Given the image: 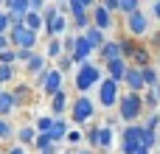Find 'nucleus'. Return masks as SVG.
<instances>
[{
  "instance_id": "f257e3e1",
  "label": "nucleus",
  "mask_w": 160,
  "mask_h": 154,
  "mask_svg": "<svg viewBox=\"0 0 160 154\" xmlns=\"http://www.w3.org/2000/svg\"><path fill=\"white\" fill-rule=\"evenodd\" d=\"M141 112H143V98H141V93H135V90L124 93L121 101H118V118H124L127 123H135V121L141 118Z\"/></svg>"
},
{
  "instance_id": "f03ea898",
  "label": "nucleus",
  "mask_w": 160,
  "mask_h": 154,
  "mask_svg": "<svg viewBox=\"0 0 160 154\" xmlns=\"http://www.w3.org/2000/svg\"><path fill=\"white\" fill-rule=\"evenodd\" d=\"M98 79H101V70H98L96 65L84 62V65H79V70H76V90H79V93H87Z\"/></svg>"
},
{
  "instance_id": "7ed1b4c3",
  "label": "nucleus",
  "mask_w": 160,
  "mask_h": 154,
  "mask_svg": "<svg viewBox=\"0 0 160 154\" xmlns=\"http://www.w3.org/2000/svg\"><path fill=\"white\" fill-rule=\"evenodd\" d=\"M118 101H121V93H118V81L107 76V79L98 84V104L110 109V107H118Z\"/></svg>"
},
{
  "instance_id": "20e7f679",
  "label": "nucleus",
  "mask_w": 160,
  "mask_h": 154,
  "mask_svg": "<svg viewBox=\"0 0 160 154\" xmlns=\"http://www.w3.org/2000/svg\"><path fill=\"white\" fill-rule=\"evenodd\" d=\"M141 123H129L127 129H124V135H121V152L124 154H135L141 146H143V137H141Z\"/></svg>"
},
{
  "instance_id": "39448f33",
  "label": "nucleus",
  "mask_w": 160,
  "mask_h": 154,
  "mask_svg": "<svg viewBox=\"0 0 160 154\" xmlns=\"http://www.w3.org/2000/svg\"><path fill=\"white\" fill-rule=\"evenodd\" d=\"M8 36L14 48H37V31H31L28 25H11Z\"/></svg>"
},
{
  "instance_id": "423d86ee",
  "label": "nucleus",
  "mask_w": 160,
  "mask_h": 154,
  "mask_svg": "<svg viewBox=\"0 0 160 154\" xmlns=\"http://www.w3.org/2000/svg\"><path fill=\"white\" fill-rule=\"evenodd\" d=\"M93 115H96V104L82 93V95L73 101V121H76V123H84V121H90Z\"/></svg>"
},
{
  "instance_id": "0eeeda50",
  "label": "nucleus",
  "mask_w": 160,
  "mask_h": 154,
  "mask_svg": "<svg viewBox=\"0 0 160 154\" xmlns=\"http://www.w3.org/2000/svg\"><path fill=\"white\" fill-rule=\"evenodd\" d=\"M127 28H129V34L141 36V34H146V28H149V17H146L141 8H135L132 14H127Z\"/></svg>"
},
{
  "instance_id": "6e6552de",
  "label": "nucleus",
  "mask_w": 160,
  "mask_h": 154,
  "mask_svg": "<svg viewBox=\"0 0 160 154\" xmlns=\"http://www.w3.org/2000/svg\"><path fill=\"white\" fill-rule=\"evenodd\" d=\"M96 51V45L90 42V36L87 34H82V36H76V48H73V62L76 65H84L87 62V56Z\"/></svg>"
},
{
  "instance_id": "1a4fd4ad",
  "label": "nucleus",
  "mask_w": 160,
  "mask_h": 154,
  "mask_svg": "<svg viewBox=\"0 0 160 154\" xmlns=\"http://www.w3.org/2000/svg\"><path fill=\"white\" fill-rule=\"evenodd\" d=\"M93 25L96 28H101V31H107V28H112L115 22H112V11L104 6V3H98L96 8H93Z\"/></svg>"
},
{
  "instance_id": "9d476101",
  "label": "nucleus",
  "mask_w": 160,
  "mask_h": 154,
  "mask_svg": "<svg viewBox=\"0 0 160 154\" xmlns=\"http://www.w3.org/2000/svg\"><path fill=\"white\" fill-rule=\"evenodd\" d=\"M62 76H65V73H62L59 67H51L45 84H42V93H45V95H56V93L62 90Z\"/></svg>"
},
{
  "instance_id": "9b49d317",
  "label": "nucleus",
  "mask_w": 160,
  "mask_h": 154,
  "mask_svg": "<svg viewBox=\"0 0 160 154\" xmlns=\"http://www.w3.org/2000/svg\"><path fill=\"white\" fill-rule=\"evenodd\" d=\"M127 70H129V65H127V59H124V56H121V59L107 62V76H110V79H115V81H124V79H127Z\"/></svg>"
},
{
  "instance_id": "f8f14e48",
  "label": "nucleus",
  "mask_w": 160,
  "mask_h": 154,
  "mask_svg": "<svg viewBox=\"0 0 160 154\" xmlns=\"http://www.w3.org/2000/svg\"><path fill=\"white\" fill-rule=\"evenodd\" d=\"M124 81H127V87H129V90H135V93H141V90L146 87V81H143V70H141V67H129Z\"/></svg>"
},
{
  "instance_id": "ddd939ff",
  "label": "nucleus",
  "mask_w": 160,
  "mask_h": 154,
  "mask_svg": "<svg viewBox=\"0 0 160 154\" xmlns=\"http://www.w3.org/2000/svg\"><path fill=\"white\" fill-rule=\"evenodd\" d=\"M98 53H101V59H104V62H112V59H121V56H124L121 42H104V45L98 48Z\"/></svg>"
},
{
  "instance_id": "4468645a",
  "label": "nucleus",
  "mask_w": 160,
  "mask_h": 154,
  "mask_svg": "<svg viewBox=\"0 0 160 154\" xmlns=\"http://www.w3.org/2000/svg\"><path fill=\"white\" fill-rule=\"evenodd\" d=\"M25 25H28L31 31H37V34H39V31L45 28V17H42V11H37V8H31V11L25 14Z\"/></svg>"
},
{
  "instance_id": "2eb2a0df",
  "label": "nucleus",
  "mask_w": 160,
  "mask_h": 154,
  "mask_svg": "<svg viewBox=\"0 0 160 154\" xmlns=\"http://www.w3.org/2000/svg\"><path fill=\"white\" fill-rule=\"evenodd\" d=\"M65 28H68V17H65L62 11L56 14V20H53V22H48V25H45V31H48L51 36H59V34H65Z\"/></svg>"
},
{
  "instance_id": "dca6fc26",
  "label": "nucleus",
  "mask_w": 160,
  "mask_h": 154,
  "mask_svg": "<svg viewBox=\"0 0 160 154\" xmlns=\"http://www.w3.org/2000/svg\"><path fill=\"white\" fill-rule=\"evenodd\" d=\"M6 8L17 17H25L31 11V0H6Z\"/></svg>"
},
{
  "instance_id": "f3484780",
  "label": "nucleus",
  "mask_w": 160,
  "mask_h": 154,
  "mask_svg": "<svg viewBox=\"0 0 160 154\" xmlns=\"http://www.w3.org/2000/svg\"><path fill=\"white\" fill-rule=\"evenodd\" d=\"M65 107H68V95H65V90H59L56 95H51V109H53V115H56V118L65 112Z\"/></svg>"
},
{
  "instance_id": "a211bd4d",
  "label": "nucleus",
  "mask_w": 160,
  "mask_h": 154,
  "mask_svg": "<svg viewBox=\"0 0 160 154\" xmlns=\"http://www.w3.org/2000/svg\"><path fill=\"white\" fill-rule=\"evenodd\" d=\"M14 104H17V95H14V93H0V115H3V118L11 112Z\"/></svg>"
},
{
  "instance_id": "6ab92c4d",
  "label": "nucleus",
  "mask_w": 160,
  "mask_h": 154,
  "mask_svg": "<svg viewBox=\"0 0 160 154\" xmlns=\"http://www.w3.org/2000/svg\"><path fill=\"white\" fill-rule=\"evenodd\" d=\"M42 70H45V56L34 53V59L28 62V76H34V79H37V76H39Z\"/></svg>"
},
{
  "instance_id": "aec40b11",
  "label": "nucleus",
  "mask_w": 160,
  "mask_h": 154,
  "mask_svg": "<svg viewBox=\"0 0 160 154\" xmlns=\"http://www.w3.org/2000/svg\"><path fill=\"white\" fill-rule=\"evenodd\" d=\"M84 34H87V36H90V42L96 45V51H98V48H101V45L107 42V39H104V31H101V28H96V25H90V28H87Z\"/></svg>"
},
{
  "instance_id": "412c9836",
  "label": "nucleus",
  "mask_w": 160,
  "mask_h": 154,
  "mask_svg": "<svg viewBox=\"0 0 160 154\" xmlns=\"http://www.w3.org/2000/svg\"><path fill=\"white\" fill-rule=\"evenodd\" d=\"M51 135H53V140H56V143H59L62 137H68V123H65V118H56V121H53Z\"/></svg>"
},
{
  "instance_id": "4be33fe9",
  "label": "nucleus",
  "mask_w": 160,
  "mask_h": 154,
  "mask_svg": "<svg viewBox=\"0 0 160 154\" xmlns=\"http://www.w3.org/2000/svg\"><path fill=\"white\" fill-rule=\"evenodd\" d=\"M110 146H112V129L107 123V126L98 129V149H110Z\"/></svg>"
},
{
  "instance_id": "5701e85b",
  "label": "nucleus",
  "mask_w": 160,
  "mask_h": 154,
  "mask_svg": "<svg viewBox=\"0 0 160 154\" xmlns=\"http://www.w3.org/2000/svg\"><path fill=\"white\" fill-rule=\"evenodd\" d=\"M141 137H143V146H146V149H155V146H158V132H155V129H149V126H143V129H141Z\"/></svg>"
},
{
  "instance_id": "b1692460",
  "label": "nucleus",
  "mask_w": 160,
  "mask_h": 154,
  "mask_svg": "<svg viewBox=\"0 0 160 154\" xmlns=\"http://www.w3.org/2000/svg\"><path fill=\"white\" fill-rule=\"evenodd\" d=\"M90 22H93V14H87V11L73 14V25H76L79 31H87V28H90Z\"/></svg>"
},
{
  "instance_id": "393cba45",
  "label": "nucleus",
  "mask_w": 160,
  "mask_h": 154,
  "mask_svg": "<svg viewBox=\"0 0 160 154\" xmlns=\"http://www.w3.org/2000/svg\"><path fill=\"white\" fill-rule=\"evenodd\" d=\"M62 53H65V45H62V39H59V36H53V39H51V45H48V56H51V59H59Z\"/></svg>"
},
{
  "instance_id": "a878e982",
  "label": "nucleus",
  "mask_w": 160,
  "mask_h": 154,
  "mask_svg": "<svg viewBox=\"0 0 160 154\" xmlns=\"http://www.w3.org/2000/svg\"><path fill=\"white\" fill-rule=\"evenodd\" d=\"M53 143H56V140H53V135H51V132H39V135H37V149H39V152L51 149Z\"/></svg>"
},
{
  "instance_id": "bb28decb",
  "label": "nucleus",
  "mask_w": 160,
  "mask_h": 154,
  "mask_svg": "<svg viewBox=\"0 0 160 154\" xmlns=\"http://www.w3.org/2000/svg\"><path fill=\"white\" fill-rule=\"evenodd\" d=\"M141 70H143V81H146V87H158V84H160V79H158V70H152L149 65H143Z\"/></svg>"
},
{
  "instance_id": "cd10ccee",
  "label": "nucleus",
  "mask_w": 160,
  "mask_h": 154,
  "mask_svg": "<svg viewBox=\"0 0 160 154\" xmlns=\"http://www.w3.org/2000/svg\"><path fill=\"white\" fill-rule=\"evenodd\" d=\"M37 135H39L37 129H20V132H17V137H20V143H22V146L37 143Z\"/></svg>"
},
{
  "instance_id": "c85d7f7f",
  "label": "nucleus",
  "mask_w": 160,
  "mask_h": 154,
  "mask_svg": "<svg viewBox=\"0 0 160 154\" xmlns=\"http://www.w3.org/2000/svg\"><path fill=\"white\" fill-rule=\"evenodd\" d=\"M0 62H3V65H14V62H17V48H6V51H0Z\"/></svg>"
},
{
  "instance_id": "c756f323",
  "label": "nucleus",
  "mask_w": 160,
  "mask_h": 154,
  "mask_svg": "<svg viewBox=\"0 0 160 154\" xmlns=\"http://www.w3.org/2000/svg\"><path fill=\"white\" fill-rule=\"evenodd\" d=\"M11 28V11L8 8H0V34H6Z\"/></svg>"
},
{
  "instance_id": "7c9ffc66",
  "label": "nucleus",
  "mask_w": 160,
  "mask_h": 154,
  "mask_svg": "<svg viewBox=\"0 0 160 154\" xmlns=\"http://www.w3.org/2000/svg\"><path fill=\"white\" fill-rule=\"evenodd\" d=\"M56 14H59V6H45V8H42L45 25H48V22H53V20H56Z\"/></svg>"
},
{
  "instance_id": "2f4dec72",
  "label": "nucleus",
  "mask_w": 160,
  "mask_h": 154,
  "mask_svg": "<svg viewBox=\"0 0 160 154\" xmlns=\"http://www.w3.org/2000/svg\"><path fill=\"white\" fill-rule=\"evenodd\" d=\"M34 59V48H17V62H31Z\"/></svg>"
},
{
  "instance_id": "473e14b6",
  "label": "nucleus",
  "mask_w": 160,
  "mask_h": 154,
  "mask_svg": "<svg viewBox=\"0 0 160 154\" xmlns=\"http://www.w3.org/2000/svg\"><path fill=\"white\" fill-rule=\"evenodd\" d=\"M132 59H135V62H138V65H141V67H143V65H146V62H149V51H146V48H141V45H138V48H135V56H132Z\"/></svg>"
},
{
  "instance_id": "72a5a7b5",
  "label": "nucleus",
  "mask_w": 160,
  "mask_h": 154,
  "mask_svg": "<svg viewBox=\"0 0 160 154\" xmlns=\"http://www.w3.org/2000/svg\"><path fill=\"white\" fill-rule=\"evenodd\" d=\"M56 118H37V132H51Z\"/></svg>"
},
{
  "instance_id": "f704fd0d",
  "label": "nucleus",
  "mask_w": 160,
  "mask_h": 154,
  "mask_svg": "<svg viewBox=\"0 0 160 154\" xmlns=\"http://www.w3.org/2000/svg\"><path fill=\"white\" fill-rule=\"evenodd\" d=\"M11 79H14V67L0 62V84H3V81H11Z\"/></svg>"
},
{
  "instance_id": "c9c22d12",
  "label": "nucleus",
  "mask_w": 160,
  "mask_h": 154,
  "mask_svg": "<svg viewBox=\"0 0 160 154\" xmlns=\"http://www.w3.org/2000/svg\"><path fill=\"white\" fill-rule=\"evenodd\" d=\"M11 135H14V129H11V123H8V121H6V118L0 115V140H6V137H11Z\"/></svg>"
},
{
  "instance_id": "e433bc0d",
  "label": "nucleus",
  "mask_w": 160,
  "mask_h": 154,
  "mask_svg": "<svg viewBox=\"0 0 160 154\" xmlns=\"http://www.w3.org/2000/svg\"><path fill=\"white\" fill-rule=\"evenodd\" d=\"M141 3H143V0H121V11H124V14H132Z\"/></svg>"
},
{
  "instance_id": "4c0bfd02",
  "label": "nucleus",
  "mask_w": 160,
  "mask_h": 154,
  "mask_svg": "<svg viewBox=\"0 0 160 154\" xmlns=\"http://www.w3.org/2000/svg\"><path fill=\"white\" fill-rule=\"evenodd\" d=\"M135 48H138V45H132L129 39H124V42H121V51H124V59H132V56H135Z\"/></svg>"
},
{
  "instance_id": "58836bf2",
  "label": "nucleus",
  "mask_w": 160,
  "mask_h": 154,
  "mask_svg": "<svg viewBox=\"0 0 160 154\" xmlns=\"http://www.w3.org/2000/svg\"><path fill=\"white\" fill-rule=\"evenodd\" d=\"M70 3V14H82V11H87V3L84 0H68Z\"/></svg>"
},
{
  "instance_id": "ea45409f",
  "label": "nucleus",
  "mask_w": 160,
  "mask_h": 154,
  "mask_svg": "<svg viewBox=\"0 0 160 154\" xmlns=\"http://www.w3.org/2000/svg\"><path fill=\"white\" fill-rule=\"evenodd\" d=\"M70 65H73V56H70V53H65V56L59 59V70H62V73H68V70H70Z\"/></svg>"
},
{
  "instance_id": "a19ab883",
  "label": "nucleus",
  "mask_w": 160,
  "mask_h": 154,
  "mask_svg": "<svg viewBox=\"0 0 160 154\" xmlns=\"http://www.w3.org/2000/svg\"><path fill=\"white\" fill-rule=\"evenodd\" d=\"M146 126H149V129H155V132H158V126H160V115H158V112H152V115H149V118H146Z\"/></svg>"
},
{
  "instance_id": "79ce46f5",
  "label": "nucleus",
  "mask_w": 160,
  "mask_h": 154,
  "mask_svg": "<svg viewBox=\"0 0 160 154\" xmlns=\"http://www.w3.org/2000/svg\"><path fill=\"white\" fill-rule=\"evenodd\" d=\"M87 143H90L93 149H98V129H90V132H87Z\"/></svg>"
},
{
  "instance_id": "37998d69",
  "label": "nucleus",
  "mask_w": 160,
  "mask_h": 154,
  "mask_svg": "<svg viewBox=\"0 0 160 154\" xmlns=\"http://www.w3.org/2000/svg\"><path fill=\"white\" fill-rule=\"evenodd\" d=\"M104 6H107L110 11H118V8H121V0H104Z\"/></svg>"
},
{
  "instance_id": "c03bdc74",
  "label": "nucleus",
  "mask_w": 160,
  "mask_h": 154,
  "mask_svg": "<svg viewBox=\"0 0 160 154\" xmlns=\"http://www.w3.org/2000/svg\"><path fill=\"white\" fill-rule=\"evenodd\" d=\"M8 45H11V36L8 34H0V51H6Z\"/></svg>"
},
{
  "instance_id": "a18cd8bd",
  "label": "nucleus",
  "mask_w": 160,
  "mask_h": 154,
  "mask_svg": "<svg viewBox=\"0 0 160 154\" xmlns=\"http://www.w3.org/2000/svg\"><path fill=\"white\" fill-rule=\"evenodd\" d=\"M31 8H37V11H42V8H45V0H31Z\"/></svg>"
},
{
  "instance_id": "49530a36",
  "label": "nucleus",
  "mask_w": 160,
  "mask_h": 154,
  "mask_svg": "<svg viewBox=\"0 0 160 154\" xmlns=\"http://www.w3.org/2000/svg\"><path fill=\"white\" fill-rule=\"evenodd\" d=\"M68 140H70V143H79V140H82V135H79V132H70V135H68Z\"/></svg>"
},
{
  "instance_id": "de8ad7c7",
  "label": "nucleus",
  "mask_w": 160,
  "mask_h": 154,
  "mask_svg": "<svg viewBox=\"0 0 160 154\" xmlns=\"http://www.w3.org/2000/svg\"><path fill=\"white\" fill-rule=\"evenodd\" d=\"M8 154H25V152H22V143H20V146H14V149H8Z\"/></svg>"
},
{
  "instance_id": "09e8293b",
  "label": "nucleus",
  "mask_w": 160,
  "mask_h": 154,
  "mask_svg": "<svg viewBox=\"0 0 160 154\" xmlns=\"http://www.w3.org/2000/svg\"><path fill=\"white\" fill-rule=\"evenodd\" d=\"M152 14H155V17L160 20V0H155V8H152Z\"/></svg>"
},
{
  "instance_id": "8fccbe9b",
  "label": "nucleus",
  "mask_w": 160,
  "mask_h": 154,
  "mask_svg": "<svg viewBox=\"0 0 160 154\" xmlns=\"http://www.w3.org/2000/svg\"><path fill=\"white\" fill-rule=\"evenodd\" d=\"M149 152H152V149H146V146H141V149H138L135 154H149Z\"/></svg>"
},
{
  "instance_id": "3c124183",
  "label": "nucleus",
  "mask_w": 160,
  "mask_h": 154,
  "mask_svg": "<svg viewBox=\"0 0 160 154\" xmlns=\"http://www.w3.org/2000/svg\"><path fill=\"white\" fill-rule=\"evenodd\" d=\"M84 3H87V8H90V6H93V3H96V0H84Z\"/></svg>"
},
{
  "instance_id": "603ef678",
  "label": "nucleus",
  "mask_w": 160,
  "mask_h": 154,
  "mask_svg": "<svg viewBox=\"0 0 160 154\" xmlns=\"http://www.w3.org/2000/svg\"><path fill=\"white\" fill-rule=\"evenodd\" d=\"M155 90H158V98H160V84H158V87H155Z\"/></svg>"
},
{
  "instance_id": "864d4df0",
  "label": "nucleus",
  "mask_w": 160,
  "mask_h": 154,
  "mask_svg": "<svg viewBox=\"0 0 160 154\" xmlns=\"http://www.w3.org/2000/svg\"><path fill=\"white\" fill-rule=\"evenodd\" d=\"M56 3H65V0H56Z\"/></svg>"
},
{
  "instance_id": "5fc2aeb1",
  "label": "nucleus",
  "mask_w": 160,
  "mask_h": 154,
  "mask_svg": "<svg viewBox=\"0 0 160 154\" xmlns=\"http://www.w3.org/2000/svg\"><path fill=\"white\" fill-rule=\"evenodd\" d=\"M82 154H90V152H82Z\"/></svg>"
},
{
  "instance_id": "6e6d98bb",
  "label": "nucleus",
  "mask_w": 160,
  "mask_h": 154,
  "mask_svg": "<svg viewBox=\"0 0 160 154\" xmlns=\"http://www.w3.org/2000/svg\"><path fill=\"white\" fill-rule=\"evenodd\" d=\"M0 3H3V0H0Z\"/></svg>"
}]
</instances>
